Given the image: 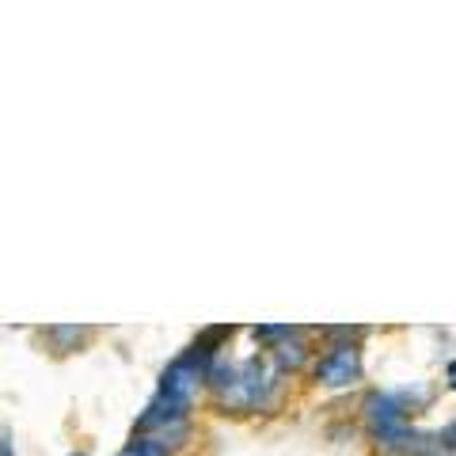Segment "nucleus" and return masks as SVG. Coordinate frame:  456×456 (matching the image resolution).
<instances>
[{"label": "nucleus", "mask_w": 456, "mask_h": 456, "mask_svg": "<svg viewBox=\"0 0 456 456\" xmlns=\"http://www.w3.org/2000/svg\"><path fill=\"white\" fill-rule=\"evenodd\" d=\"M266 354H270V365L278 369V377H285V373H301V369L312 362L308 331H305V327H289V335L278 338Z\"/></svg>", "instance_id": "obj_3"}, {"label": "nucleus", "mask_w": 456, "mask_h": 456, "mask_svg": "<svg viewBox=\"0 0 456 456\" xmlns=\"http://www.w3.org/2000/svg\"><path fill=\"white\" fill-rule=\"evenodd\" d=\"M118 456H171V452H164L160 445H152V441H145V437H134Z\"/></svg>", "instance_id": "obj_5"}, {"label": "nucleus", "mask_w": 456, "mask_h": 456, "mask_svg": "<svg viewBox=\"0 0 456 456\" xmlns=\"http://www.w3.org/2000/svg\"><path fill=\"white\" fill-rule=\"evenodd\" d=\"M407 403L392 392H369L362 403V419L373 434L380 452H415L419 449V434L407 422Z\"/></svg>", "instance_id": "obj_1"}, {"label": "nucleus", "mask_w": 456, "mask_h": 456, "mask_svg": "<svg viewBox=\"0 0 456 456\" xmlns=\"http://www.w3.org/2000/svg\"><path fill=\"white\" fill-rule=\"evenodd\" d=\"M445 373H449V380H452V388H456V362H449V369H445Z\"/></svg>", "instance_id": "obj_8"}, {"label": "nucleus", "mask_w": 456, "mask_h": 456, "mask_svg": "<svg viewBox=\"0 0 456 456\" xmlns=\"http://www.w3.org/2000/svg\"><path fill=\"white\" fill-rule=\"evenodd\" d=\"M0 456H12V434L0 430Z\"/></svg>", "instance_id": "obj_6"}, {"label": "nucleus", "mask_w": 456, "mask_h": 456, "mask_svg": "<svg viewBox=\"0 0 456 456\" xmlns=\"http://www.w3.org/2000/svg\"><path fill=\"white\" fill-rule=\"evenodd\" d=\"M441 437H445V445H449V449H456V422H452V426H449V430L441 434Z\"/></svg>", "instance_id": "obj_7"}, {"label": "nucleus", "mask_w": 456, "mask_h": 456, "mask_svg": "<svg viewBox=\"0 0 456 456\" xmlns=\"http://www.w3.org/2000/svg\"><path fill=\"white\" fill-rule=\"evenodd\" d=\"M365 365H362V346L358 342H335L327 346L316 362H312V380L320 388H354L362 380Z\"/></svg>", "instance_id": "obj_2"}, {"label": "nucleus", "mask_w": 456, "mask_h": 456, "mask_svg": "<svg viewBox=\"0 0 456 456\" xmlns=\"http://www.w3.org/2000/svg\"><path fill=\"white\" fill-rule=\"evenodd\" d=\"M42 338L53 342V354H77L84 342L95 338V331L92 327H50V331H42Z\"/></svg>", "instance_id": "obj_4"}]
</instances>
